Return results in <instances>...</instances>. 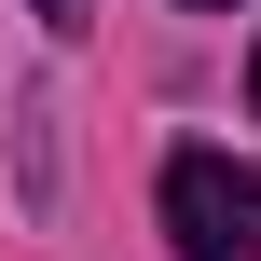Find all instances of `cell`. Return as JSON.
Returning a JSON list of instances; mask_svg holds the SVG:
<instances>
[{
    "mask_svg": "<svg viewBox=\"0 0 261 261\" xmlns=\"http://www.w3.org/2000/svg\"><path fill=\"white\" fill-rule=\"evenodd\" d=\"M165 248L179 261H261V165L165 151Z\"/></svg>",
    "mask_w": 261,
    "mask_h": 261,
    "instance_id": "obj_1",
    "label": "cell"
},
{
    "mask_svg": "<svg viewBox=\"0 0 261 261\" xmlns=\"http://www.w3.org/2000/svg\"><path fill=\"white\" fill-rule=\"evenodd\" d=\"M28 14H41V28H83V14H96V0H28Z\"/></svg>",
    "mask_w": 261,
    "mask_h": 261,
    "instance_id": "obj_2",
    "label": "cell"
},
{
    "mask_svg": "<svg viewBox=\"0 0 261 261\" xmlns=\"http://www.w3.org/2000/svg\"><path fill=\"white\" fill-rule=\"evenodd\" d=\"M193 14H234V0H193Z\"/></svg>",
    "mask_w": 261,
    "mask_h": 261,
    "instance_id": "obj_3",
    "label": "cell"
},
{
    "mask_svg": "<svg viewBox=\"0 0 261 261\" xmlns=\"http://www.w3.org/2000/svg\"><path fill=\"white\" fill-rule=\"evenodd\" d=\"M248 96H261V69H248Z\"/></svg>",
    "mask_w": 261,
    "mask_h": 261,
    "instance_id": "obj_4",
    "label": "cell"
}]
</instances>
